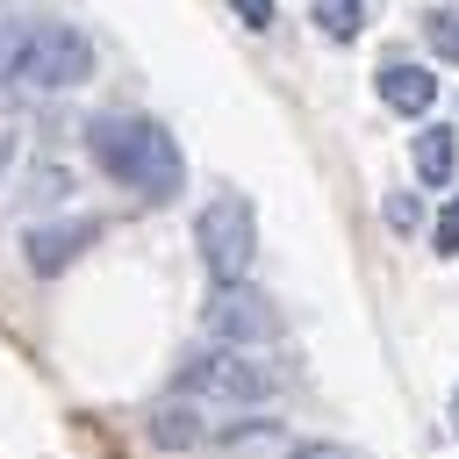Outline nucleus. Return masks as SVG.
Segmentation results:
<instances>
[{
    "label": "nucleus",
    "instance_id": "18",
    "mask_svg": "<svg viewBox=\"0 0 459 459\" xmlns=\"http://www.w3.org/2000/svg\"><path fill=\"white\" fill-rule=\"evenodd\" d=\"M445 416H452V437H459V394H452V409H445Z\"/></svg>",
    "mask_w": 459,
    "mask_h": 459
},
{
    "label": "nucleus",
    "instance_id": "16",
    "mask_svg": "<svg viewBox=\"0 0 459 459\" xmlns=\"http://www.w3.org/2000/svg\"><path fill=\"white\" fill-rule=\"evenodd\" d=\"M294 459H359V452H344V445H301Z\"/></svg>",
    "mask_w": 459,
    "mask_h": 459
},
{
    "label": "nucleus",
    "instance_id": "6",
    "mask_svg": "<svg viewBox=\"0 0 459 459\" xmlns=\"http://www.w3.org/2000/svg\"><path fill=\"white\" fill-rule=\"evenodd\" d=\"M93 237H100V222H86V215H72V222H36V230L22 237V265H29L36 280H50V273H65Z\"/></svg>",
    "mask_w": 459,
    "mask_h": 459
},
{
    "label": "nucleus",
    "instance_id": "11",
    "mask_svg": "<svg viewBox=\"0 0 459 459\" xmlns=\"http://www.w3.org/2000/svg\"><path fill=\"white\" fill-rule=\"evenodd\" d=\"M423 43H430L445 65H459V7H430V14H423Z\"/></svg>",
    "mask_w": 459,
    "mask_h": 459
},
{
    "label": "nucleus",
    "instance_id": "13",
    "mask_svg": "<svg viewBox=\"0 0 459 459\" xmlns=\"http://www.w3.org/2000/svg\"><path fill=\"white\" fill-rule=\"evenodd\" d=\"M430 251H437V258H459V194L437 208V222H430Z\"/></svg>",
    "mask_w": 459,
    "mask_h": 459
},
{
    "label": "nucleus",
    "instance_id": "14",
    "mask_svg": "<svg viewBox=\"0 0 459 459\" xmlns=\"http://www.w3.org/2000/svg\"><path fill=\"white\" fill-rule=\"evenodd\" d=\"M244 29H273V0H230Z\"/></svg>",
    "mask_w": 459,
    "mask_h": 459
},
{
    "label": "nucleus",
    "instance_id": "3",
    "mask_svg": "<svg viewBox=\"0 0 459 459\" xmlns=\"http://www.w3.org/2000/svg\"><path fill=\"white\" fill-rule=\"evenodd\" d=\"M179 402H230V409H251V402H273L280 394V366L251 359V351H230V344H208L179 366Z\"/></svg>",
    "mask_w": 459,
    "mask_h": 459
},
{
    "label": "nucleus",
    "instance_id": "17",
    "mask_svg": "<svg viewBox=\"0 0 459 459\" xmlns=\"http://www.w3.org/2000/svg\"><path fill=\"white\" fill-rule=\"evenodd\" d=\"M7 158H14V129H0V172H7Z\"/></svg>",
    "mask_w": 459,
    "mask_h": 459
},
{
    "label": "nucleus",
    "instance_id": "12",
    "mask_svg": "<svg viewBox=\"0 0 459 459\" xmlns=\"http://www.w3.org/2000/svg\"><path fill=\"white\" fill-rule=\"evenodd\" d=\"M65 194H72V172H65V165H36V172H29V201L50 208V201H65Z\"/></svg>",
    "mask_w": 459,
    "mask_h": 459
},
{
    "label": "nucleus",
    "instance_id": "15",
    "mask_svg": "<svg viewBox=\"0 0 459 459\" xmlns=\"http://www.w3.org/2000/svg\"><path fill=\"white\" fill-rule=\"evenodd\" d=\"M416 215H423V208H416L409 194H387V222H394V230H416Z\"/></svg>",
    "mask_w": 459,
    "mask_h": 459
},
{
    "label": "nucleus",
    "instance_id": "2",
    "mask_svg": "<svg viewBox=\"0 0 459 459\" xmlns=\"http://www.w3.org/2000/svg\"><path fill=\"white\" fill-rule=\"evenodd\" d=\"M86 151L115 186H136L143 201H172L186 186V158H179L172 129H158L151 115H93Z\"/></svg>",
    "mask_w": 459,
    "mask_h": 459
},
{
    "label": "nucleus",
    "instance_id": "7",
    "mask_svg": "<svg viewBox=\"0 0 459 459\" xmlns=\"http://www.w3.org/2000/svg\"><path fill=\"white\" fill-rule=\"evenodd\" d=\"M373 86H380V100H387L394 115H423V108L437 100V72H423V65H380Z\"/></svg>",
    "mask_w": 459,
    "mask_h": 459
},
{
    "label": "nucleus",
    "instance_id": "5",
    "mask_svg": "<svg viewBox=\"0 0 459 459\" xmlns=\"http://www.w3.org/2000/svg\"><path fill=\"white\" fill-rule=\"evenodd\" d=\"M201 323H208V337H215V344L251 351V344H265V337L280 330V308H273L251 280H237V287H215V294L201 301Z\"/></svg>",
    "mask_w": 459,
    "mask_h": 459
},
{
    "label": "nucleus",
    "instance_id": "1",
    "mask_svg": "<svg viewBox=\"0 0 459 459\" xmlns=\"http://www.w3.org/2000/svg\"><path fill=\"white\" fill-rule=\"evenodd\" d=\"M93 79V43L72 29V22H7L0 29V115L43 100V93H65Z\"/></svg>",
    "mask_w": 459,
    "mask_h": 459
},
{
    "label": "nucleus",
    "instance_id": "9",
    "mask_svg": "<svg viewBox=\"0 0 459 459\" xmlns=\"http://www.w3.org/2000/svg\"><path fill=\"white\" fill-rule=\"evenodd\" d=\"M201 437H208V423L194 416V402H165V409H151V445L186 452V445H201Z\"/></svg>",
    "mask_w": 459,
    "mask_h": 459
},
{
    "label": "nucleus",
    "instance_id": "4",
    "mask_svg": "<svg viewBox=\"0 0 459 459\" xmlns=\"http://www.w3.org/2000/svg\"><path fill=\"white\" fill-rule=\"evenodd\" d=\"M194 244H201V265L215 273V287L251 280V258H258V215H251V201L244 194H215L194 215Z\"/></svg>",
    "mask_w": 459,
    "mask_h": 459
},
{
    "label": "nucleus",
    "instance_id": "10",
    "mask_svg": "<svg viewBox=\"0 0 459 459\" xmlns=\"http://www.w3.org/2000/svg\"><path fill=\"white\" fill-rule=\"evenodd\" d=\"M308 14H316V29H323L330 43H359V36H366V0H316Z\"/></svg>",
    "mask_w": 459,
    "mask_h": 459
},
{
    "label": "nucleus",
    "instance_id": "8",
    "mask_svg": "<svg viewBox=\"0 0 459 459\" xmlns=\"http://www.w3.org/2000/svg\"><path fill=\"white\" fill-rule=\"evenodd\" d=\"M409 158H416V179H423V186H445L452 165H459V143H452V129H416Z\"/></svg>",
    "mask_w": 459,
    "mask_h": 459
}]
</instances>
